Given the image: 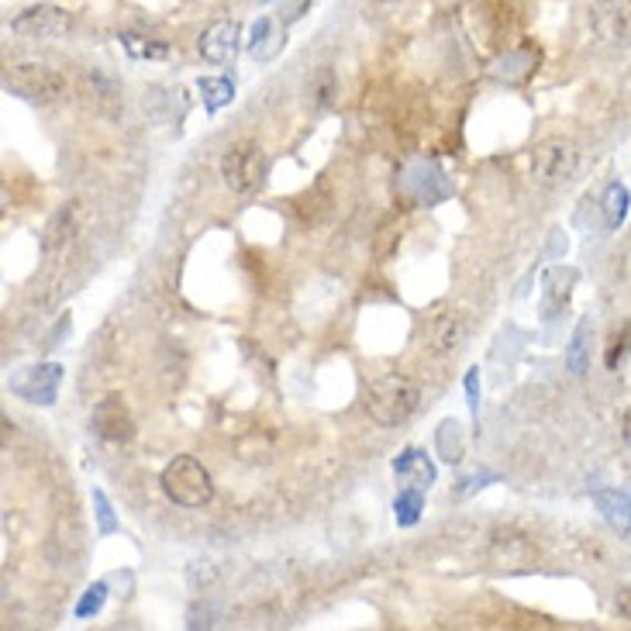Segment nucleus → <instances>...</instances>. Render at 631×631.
<instances>
[{"label": "nucleus", "instance_id": "5701e85b", "mask_svg": "<svg viewBox=\"0 0 631 631\" xmlns=\"http://www.w3.org/2000/svg\"><path fill=\"white\" fill-rule=\"evenodd\" d=\"M121 41L135 59H166L169 56V49L163 46V41H152V38H142V35H121Z\"/></svg>", "mask_w": 631, "mask_h": 631}, {"label": "nucleus", "instance_id": "2eb2a0df", "mask_svg": "<svg viewBox=\"0 0 631 631\" xmlns=\"http://www.w3.org/2000/svg\"><path fill=\"white\" fill-rule=\"evenodd\" d=\"M73 231H76V204H62L46 228V252H56L59 246H67Z\"/></svg>", "mask_w": 631, "mask_h": 631}, {"label": "nucleus", "instance_id": "20e7f679", "mask_svg": "<svg viewBox=\"0 0 631 631\" xmlns=\"http://www.w3.org/2000/svg\"><path fill=\"white\" fill-rule=\"evenodd\" d=\"M576 145L570 139H546V142H538L535 152H532V177L535 183L541 187H559L565 183L576 172Z\"/></svg>", "mask_w": 631, "mask_h": 631}, {"label": "nucleus", "instance_id": "f8f14e48", "mask_svg": "<svg viewBox=\"0 0 631 631\" xmlns=\"http://www.w3.org/2000/svg\"><path fill=\"white\" fill-rule=\"evenodd\" d=\"M394 473L407 487H418V490H428L434 484V466H431L428 455L418 452V449H404L401 460L394 463Z\"/></svg>", "mask_w": 631, "mask_h": 631}, {"label": "nucleus", "instance_id": "f3484780", "mask_svg": "<svg viewBox=\"0 0 631 631\" xmlns=\"http://www.w3.org/2000/svg\"><path fill=\"white\" fill-rule=\"evenodd\" d=\"M279 41H283V32L273 25L270 17H259L255 25H252V38H249V52L255 59H270L276 49H279Z\"/></svg>", "mask_w": 631, "mask_h": 631}, {"label": "nucleus", "instance_id": "4be33fe9", "mask_svg": "<svg viewBox=\"0 0 631 631\" xmlns=\"http://www.w3.org/2000/svg\"><path fill=\"white\" fill-rule=\"evenodd\" d=\"M198 86H201V94H204V107H207V111H217V107L231 104V97H235V86H231V80H225V76H204Z\"/></svg>", "mask_w": 631, "mask_h": 631}, {"label": "nucleus", "instance_id": "aec40b11", "mask_svg": "<svg viewBox=\"0 0 631 631\" xmlns=\"http://www.w3.org/2000/svg\"><path fill=\"white\" fill-rule=\"evenodd\" d=\"M624 217H628V190L621 183H611L604 193V225L621 228Z\"/></svg>", "mask_w": 631, "mask_h": 631}, {"label": "nucleus", "instance_id": "4468645a", "mask_svg": "<svg viewBox=\"0 0 631 631\" xmlns=\"http://www.w3.org/2000/svg\"><path fill=\"white\" fill-rule=\"evenodd\" d=\"M594 504L604 514V521L618 532H631V497L621 490H597Z\"/></svg>", "mask_w": 631, "mask_h": 631}, {"label": "nucleus", "instance_id": "7ed1b4c3", "mask_svg": "<svg viewBox=\"0 0 631 631\" xmlns=\"http://www.w3.org/2000/svg\"><path fill=\"white\" fill-rule=\"evenodd\" d=\"M222 180L231 193H255L266 180V152L259 142L242 139L222 156Z\"/></svg>", "mask_w": 631, "mask_h": 631}, {"label": "nucleus", "instance_id": "cd10ccee", "mask_svg": "<svg viewBox=\"0 0 631 631\" xmlns=\"http://www.w3.org/2000/svg\"><path fill=\"white\" fill-rule=\"evenodd\" d=\"M94 504H97V517H100V535L118 532V521H115V514H111V504H107V497H104L100 490L94 493Z\"/></svg>", "mask_w": 631, "mask_h": 631}, {"label": "nucleus", "instance_id": "6e6552de", "mask_svg": "<svg viewBox=\"0 0 631 631\" xmlns=\"http://www.w3.org/2000/svg\"><path fill=\"white\" fill-rule=\"evenodd\" d=\"M11 28H14V35H25V38H62L73 28V14L62 8H52V4H38V8L21 11L11 21Z\"/></svg>", "mask_w": 631, "mask_h": 631}, {"label": "nucleus", "instance_id": "b1692460", "mask_svg": "<svg viewBox=\"0 0 631 631\" xmlns=\"http://www.w3.org/2000/svg\"><path fill=\"white\" fill-rule=\"evenodd\" d=\"M91 80V86H97V104L104 107V115H118V86L107 80V76H100V73H91L86 76Z\"/></svg>", "mask_w": 631, "mask_h": 631}, {"label": "nucleus", "instance_id": "1a4fd4ad", "mask_svg": "<svg viewBox=\"0 0 631 631\" xmlns=\"http://www.w3.org/2000/svg\"><path fill=\"white\" fill-rule=\"evenodd\" d=\"M59 380H62V366L46 362V366L21 369V373L11 380V390H14L17 397L32 401V404H56Z\"/></svg>", "mask_w": 631, "mask_h": 631}, {"label": "nucleus", "instance_id": "bb28decb", "mask_svg": "<svg viewBox=\"0 0 631 631\" xmlns=\"http://www.w3.org/2000/svg\"><path fill=\"white\" fill-rule=\"evenodd\" d=\"M401 246V231H394V225H383L380 228V238H377V255L386 259V255H394Z\"/></svg>", "mask_w": 631, "mask_h": 631}, {"label": "nucleus", "instance_id": "6ab92c4d", "mask_svg": "<svg viewBox=\"0 0 631 631\" xmlns=\"http://www.w3.org/2000/svg\"><path fill=\"white\" fill-rule=\"evenodd\" d=\"M434 445H439V455H442L445 463H460V460H463V452H466L460 421H442L439 434H434Z\"/></svg>", "mask_w": 631, "mask_h": 631}, {"label": "nucleus", "instance_id": "ddd939ff", "mask_svg": "<svg viewBox=\"0 0 631 631\" xmlns=\"http://www.w3.org/2000/svg\"><path fill=\"white\" fill-rule=\"evenodd\" d=\"M466 338V324L460 314H439L428 324V345L434 353H452L460 349Z\"/></svg>", "mask_w": 631, "mask_h": 631}, {"label": "nucleus", "instance_id": "9b49d317", "mask_svg": "<svg viewBox=\"0 0 631 631\" xmlns=\"http://www.w3.org/2000/svg\"><path fill=\"white\" fill-rule=\"evenodd\" d=\"M198 52L207 62H214V67H225V62H231L235 52H238V25H235V21H214V25L201 35Z\"/></svg>", "mask_w": 631, "mask_h": 631}, {"label": "nucleus", "instance_id": "c756f323", "mask_svg": "<svg viewBox=\"0 0 631 631\" xmlns=\"http://www.w3.org/2000/svg\"><path fill=\"white\" fill-rule=\"evenodd\" d=\"M618 615L631 618V586H624V591L618 594Z\"/></svg>", "mask_w": 631, "mask_h": 631}, {"label": "nucleus", "instance_id": "2f4dec72", "mask_svg": "<svg viewBox=\"0 0 631 631\" xmlns=\"http://www.w3.org/2000/svg\"><path fill=\"white\" fill-rule=\"evenodd\" d=\"M263 4H270V0H263Z\"/></svg>", "mask_w": 631, "mask_h": 631}, {"label": "nucleus", "instance_id": "f03ea898", "mask_svg": "<svg viewBox=\"0 0 631 631\" xmlns=\"http://www.w3.org/2000/svg\"><path fill=\"white\" fill-rule=\"evenodd\" d=\"M159 484L172 504H180V508H204L214 497L211 473L204 469L201 460H193V455H177L172 463H166Z\"/></svg>", "mask_w": 631, "mask_h": 631}, {"label": "nucleus", "instance_id": "dca6fc26", "mask_svg": "<svg viewBox=\"0 0 631 631\" xmlns=\"http://www.w3.org/2000/svg\"><path fill=\"white\" fill-rule=\"evenodd\" d=\"M591 321H580L576 332H573V342L570 349H565V366H570L573 377H583L586 366H591Z\"/></svg>", "mask_w": 631, "mask_h": 631}, {"label": "nucleus", "instance_id": "9d476101", "mask_svg": "<svg viewBox=\"0 0 631 631\" xmlns=\"http://www.w3.org/2000/svg\"><path fill=\"white\" fill-rule=\"evenodd\" d=\"M535 559L538 549L521 532L500 528L490 541V562L497 570H528V565H535Z\"/></svg>", "mask_w": 631, "mask_h": 631}, {"label": "nucleus", "instance_id": "a878e982", "mask_svg": "<svg viewBox=\"0 0 631 631\" xmlns=\"http://www.w3.org/2000/svg\"><path fill=\"white\" fill-rule=\"evenodd\" d=\"M628 349H631V324H624L621 335H615L611 345H607V356H604L607 369H615V366L628 356Z\"/></svg>", "mask_w": 631, "mask_h": 631}, {"label": "nucleus", "instance_id": "c85d7f7f", "mask_svg": "<svg viewBox=\"0 0 631 631\" xmlns=\"http://www.w3.org/2000/svg\"><path fill=\"white\" fill-rule=\"evenodd\" d=\"M476 373H480V369H469V377H466V394H469V407L473 410L480 407V394H476Z\"/></svg>", "mask_w": 631, "mask_h": 631}, {"label": "nucleus", "instance_id": "423d86ee", "mask_svg": "<svg viewBox=\"0 0 631 631\" xmlns=\"http://www.w3.org/2000/svg\"><path fill=\"white\" fill-rule=\"evenodd\" d=\"M91 428H94L97 439H104V442H115V445H124V442H132V439H135L132 410H128L124 397H118V394L104 397V401L94 407V415H91Z\"/></svg>", "mask_w": 631, "mask_h": 631}, {"label": "nucleus", "instance_id": "393cba45", "mask_svg": "<svg viewBox=\"0 0 631 631\" xmlns=\"http://www.w3.org/2000/svg\"><path fill=\"white\" fill-rule=\"evenodd\" d=\"M104 597H107V583H94L91 591L83 594V600L76 604V618H91L104 607Z\"/></svg>", "mask_w": 631, "mask_h": 631}, {"label": "nucleus", "instance_id": "0eeeda50", "mask_svg": "<svg viewBox=\"0 0 631 631\" xmlns=\"http://www.w3.org/2000/svg\"><path fill=\"white\" fill-rule=\"evenodd\" d=\"M591 25L600 41L631 46V0H594Z\"/></svg>", "mask_w": 631, "mask_h": 631}, {"label": "nucleus", "instance_id": "a211bd4d", "mask_svg": "<svg viewBox=\"0 0 631 631\" xmlns=\"http://www.w3.org/2000/svg\"><path fill=\"white\" fill-rule=\"evenodd\" d=\"M576 283V273L573 270H552L546 276V311H559L565 308V300H570V287Z\"/></svg>", "mask_w": 631, "mask_h": 631}, {"label": "nucleus", "instance_id": "412c9836", "mask_svg": "<svg viewBox=\"0 0 631 631\" xmlns=\"http://www.w3.org/2000/svg\"><path fill=\"white\" fill-rule=\"evenodd\" d=\"M421 511H425V493H421L418 487H407L404 493H397V500H394L397 525L410 528V525H415V521L421 517Z\"/></svg>", "mask_w": 631, "mask_h": 631}, {"label": "nucleus", "instance_id": "7c9ffc66", "mask_svg": "<svg viewBox=\"0 0 631 631\" xmlns=\"http://www.w3.org/2000/svg\"><path fill=\"white\" fill-rule=\"evenodd\" d=\"M621 434H624V442L631 445V407L624 410V421H621Z\"/></svg>", "mask_w": 631, "mask_h": 631}, {"label": "nucleus", "instance_id": "f257e3e1", "mask_svg": "<svg viewBox=\"0 0 631 631\" xmlns=\"http://www.w3.org/2000/svg\"><path fill=\"white\" fill-rule=\"evenodd\" d=\"M362 404H366L369 418H373L377 425L397 428V425L415 418V410L421 404V386L415 380H407V377L390 373V377H380V380L369 383Z\"/></svg>", "mask_w": 631, "mask_h": 631}, {"label": "nucleus", "instance_id": "39448f33", "mask_svg": "<svg viewBox=\"0 0 631 631\" xmlns=\"http://www.w3.org/2000/svg\"><path fill=\"white\" fill-rule=\"evenodd\" d=\"M8 91L28 97V100H38V104H52L67 94V76L56 73L52 67H41V62H21L14 67L8 76Z\"/></svg>", "mask_w": 631, "mask_h": 631}]
</instances>
